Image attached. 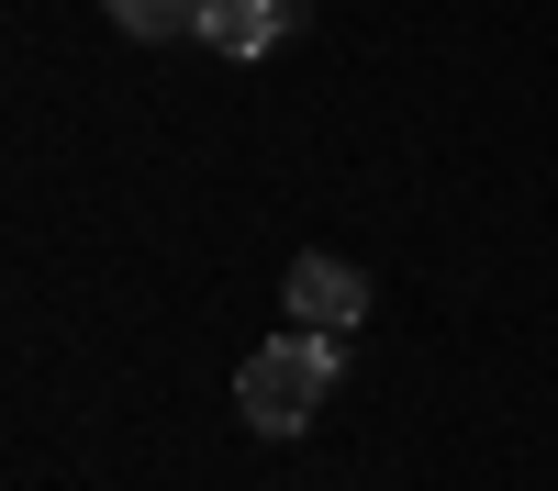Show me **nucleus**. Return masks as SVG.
<instances>
[{
  "label": "nucleus",
  "mask_w": 558,
  "mask_h": 491,
  "mask_svg": "<svg viewBox=\"0 0 558 491\" xmlns=\"http://www.w3.org/2000/svg\"><path fill=\"white\" fill-rule=\"evenodd\" d=\"M279 302H291V324H313V335H347L357 312H368V280H357L347 257H291Z\"/></svg>",
  "instance_id": "obj_2"
},
{
  "label": "nucleus",
  "mask_w": 558,
  "mask_h": 491,
  "mask_svg": "<svg viewBox=\"0 0 558 491\" xmlns=\"http://www.w3.org/2000/svg\"><path fill=\"white\" fill-rule=\"evenodd\" d=\"M291 23H313V0H202L213 57H268V45H291Z\"/></svg>",
  "instance_id": "obj_3"
},
{
  "label": "nucleus",
  "mask_w": 558,
  "mask_h": 491,
  "mask_svg": "<svg viewBox=\"0 0 558 491\" xmlns=\"http://www.w3.org/2000/svg\"><path fill=\"white\" fill-rule=\"evenodd\" d=\"M101 12H112L123 34H146V45H168V34H202V0H101Z\"/></svg>",
  "instance_id": "obj_4"
},
{
  "label": "nucleus",
  "mask_w": 558,
  "mask_h": 491,
  "mask_svg": "<svg viewBox=\"0 0 558 491\" xmlns=\"http://www.w3.org/2000/svg\"><path fill=\"white\" fill-rule=\"evenodd\" d=\"M336 380H347L336 335L291 324V335H268V346L246 357V380H235V414H246V435H302V425L324 414V402H336Z\"/></svg>",
  "instance_id": "obj_1"
}]
</instances>
